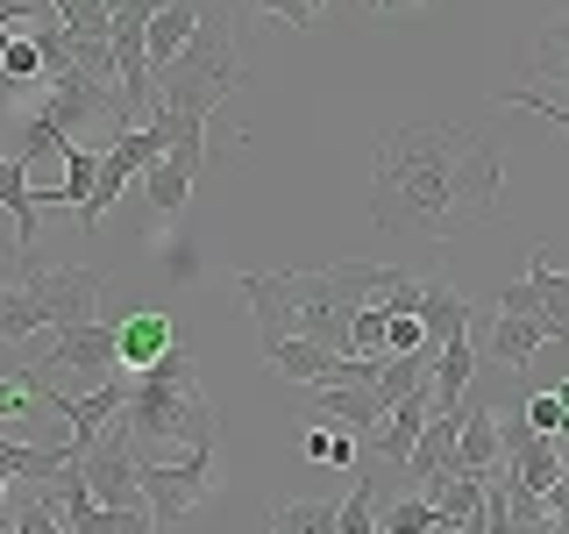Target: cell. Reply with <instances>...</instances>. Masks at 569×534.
<instances>
[{
    "label": "cell",
    "mask_w": 569,
    "mask_h": 534,
    "mask_svg": "<svg viewBox=\"0 0 569 534\" xmlns=\"http://www.w3.org/2000/svg\"><path fill=\"white\" fill-rule=\"evenodd\" d=\"M498 214V142L449 121H406L370 157V221L385 236H435L477 228Z\"/></svg>",
    "instance_id": "obj_1"
},
{
    "label": "cell",
    "mask_w": 569,
    "mask_h": 534,
    "mask_svg": "<svg viewBox=\"0 0 569 534\" xmlns=\"http://www.w3.org/2000/svg\"><path fill=\"white\" fill-rule=\"evenodd\" d=\"M236 86H242V36H236V22H228V0H200L192 36L150 71V107L207 121Z\"/></svg>",
    "instance_id": "obj_2"
},
{
    "label": "cell",
    "mask_w": 569,
    "mask_h": 534,
    "mask_svg": "<svg viewBox=\"0 0 569 534\" xmlns=\"http://www.w3.org/2000/svg\"><path fill=\"white\" fill-rule=\"evenodd\" d=\"M121 427H129L136 456L213 435V406H207V392H200V356H192L186 343H171L157 364L136 370L129 399H121Z\"/></svg>",
    "instance_id": "obj_3"
},
{
    "label": "cell",
    "mask_w": 569,
    "mask_h": 534,
    "mask_svg": "<svg viewBox=\"0 0 569 534\" xmlns=\"http://www.w3.org/2000/svg\"><path fill=\"white\" fill-rule=\"evenodd\" d=\"M100 264H50V271H22L14 293H0V343H29L43 328H79L100 307Z\"/></svg>",
    "instance_id": "obj_4"
},
{
    "label": "cell",
    "mask_w": 569,
    "mask_h": 534,
    "mask_svg": "<svg viewBox=\"0 0 569 534\" xmlns=\"http://www.w3.org/2000/svg\"><path fill=\"white\" fill-rule=\"evenodd\" d=\"M86 121H114V136H121L114 79H93V71L64 65L58 79H43V100L29 107V121H22V150H14V157H50V142L79 136Z\"/></svg>",
    "instance_id": "obj_5"
},
{
    "label": "cell",
    "mask_w": 569,
    "mask_h": 534,
    "mask_svg": "<svg viewBox=\"0 0 569 534\" xmlns=\"http://www.w3.org/2000/svg\"><path fill=\"white\" fill-rule=\"evenodd\" d=\"M207 492H213V435L186 442V456H136V498L150 506L157 527L186 521Z\"/></svg>",
    "instance_id": "obj_6"
},
{
    "label": "cell",
    "mask_w": 569,
    "mask_h": 534,
    "mask_svg": "<svg viewBox=\"0 0 569 534\" xmlns=\"http://www.w3.org/2000/svg\"><path fill=\"white\" fill-rule=\"evenodd\" d=\"M150 115H157V129H164V150L142 165V192H150L157 214H178L186 192H192V178H200V165H207V121L200 115H164V107H150Z\"/></svg>",
    "instance_id": "obj_7"
},
{
    "label": "cell",
    "mask_w": 569,
    "mask_h": 534,
    "mask_svg": "<svg viewBox=\"0 0 569 534\" xmlns=\"http://www.w3.org/2000/svg\"><path fill=\"white\" fill-rule=\"evenodd\" d=\"M164 150V129H157V115L150 121H136V129H121L114 142L100 150V171H93V192H86V207L71 214L79 228H100V214H114V200L129 192V178H142V165Z\"/></svg>",
    "instance_id": "obj_8"
},
{
    "label": "cell",
    "mask_w": 569,
    "mask_h": 534,
    "mask_svg": "<svg viewBox=\"0 0 569 534\" xmlns=\"http://www.w3.org/2000/svg\"><path fill=\"white\" fill-rule=\"evenodd\" d=\"M79 477L100 506H129L136 498V442H129V427H121V414L107 421L93 442H79Z\"/></svg>",
    "instance_id": "obj_9"
},
{
    "label": "cell",
    "mask_w": 569,
    "mask_h": 534,
    "mask_svg": "<svg viewBox=\"0 0 569 534\" xmlns=\"http://www.w3.org/2000/svg\"><path fill=\"white\" fill-rule=\"evenodd\" d=\"M498 471L512 477L520 492H556L562 485V449H556V435H533V427L512 414V421H498Z\"/></svg>",
    "instance_id": "obj_10"
},
{
    "label": "cell",
    "mask_w": 569,
    "mask_h": 534,
    "mask_svg": "<svg viewBox=\"0 0 569 534\" xmlns=\"http://www.w3.org/2000/svg\"><path fill=\"white\" fill-rule=\"evenodd\" d=\"M470 343H485V356H498L506 370H527V364H533V349L556 343V335H548L541 320H520V314H491V307H477Z\"/></svg>",
    "instance_id": "obj_11"
},
{
    "label": "cell",
    "mask_w": 569,
    "mask_h": 534,
    "mask_svg": "<svg viewBox=\"0 0 569 534\" xmlns=\"http://www.w3.org/2000/svg\"><path fill=\"white\" fill-rule=\"evenodd\" d=\"M0 207L14 214V264L22 271H36V221H43V200H36V186H29V157H14V150H0Z\"/></svg>",
    "instance_id": "obj_12"
},
{
    "label": "cell",
    "mask_w": 569,
    "mask_h": 534,
    "mask_svg": "<svg viewBox=\"0 0 569 534\" xmlns=\"http://www.w3.org/2000/svg\"><path fill=\"white\" fill-rule=\"evenodd\" d=\"M470 385H477V343H470V328H462V335H449V343L435 349V370H427V414H456Z\"/></svg>",
    "instance_id": "obj_13"
},
{
    "label": "cell",
    "mask_w": 569,
    "mask_h": 534,
    "mask_svg": "<svg viewBox=\"0 0 569 534\" xmlns=\"http://www.w3.org/2000/svg\"><path fill=\"white\" fill-rule=\"evenodd\" d=\"M313 421L320 427H342V435L363 442L370 427L385 421V406H378V392H370V385H320L313 392Z\"/></svg>",
    "instance_id": "obj_14"
},
{
    "label": "cell",
    "mask_w": 569,
    "mask_h": 534,
    "mask_svg": "<svg viewBox=\"0 0 569 534\" xmlns=\"http://www.w3.org/2000/svg\"><path fill=\"white\" fill-rule=\"evenodd\" d=\"M456 471H498V414L477 392H462V414H456Z\"/></svg>",
    "instance_id": "obj_15"
},
{
    "label": "cell",
    "mask_w": 569,
    "mask_h": 534,
    "mask_svg": "<svg viewBox=\"0 0 569 534\" xmlns=\"http://www.w3.org/2000/svg\"><path fill=\"white\" fill-rule=\"evenodd\" d=\"M43 399H50V406H58V414L71 421V442H93L100 427L121 414V399H129V385H107V378H100L93 392H43Z\"/></svg>",
    "instance_id": "obj_16"
},
{
    "label": "cell",
    "mask_w": 569,
    "mask_h": 534,
    "mask_svg": "<svg viewBox=\"0 0 569 534\" xmlns=\"http://www.w3.org/2000/svg\"><path fill=\"white\" fill-rule=\"evenodd\" d=\"M413 320H420V343L427 349H441L449 335H462L477 320V307L456 293V285H420V307H413Z\"/></svg>",
    "instance_id": "obj_17"
},
{
    "label": "cell",
    "mask_w": 569,
    "mask_h": 534,
    "mask_svg": "<svg viewBox=\"0 0 569 534\" xmlns=\"http://www.w3.org/2000/svg\"><path fill=\"white\" fill-rule=\"evenodd\" d=\"M178 343V320L171 314H129L114 328V356H121V370H142V364H157Z\"/></svg>",
    "instance_id": "obj_18"
},
{
    "label": "cell",
    "mask_w": 569,
    "mask_h": 534,
    "mask_svg": "<svg viewBox=\"0 0 569 534\" xmlns=\"http://www.w3.org/2000/svg\"><path fill=\"white\" fill-rule=\"evenodd\" d=\"M527 285L541 299V320L556 328V343H569V278L548 264V249H527Z\"/></svg>",
    "instance_id": "obj_19"
},
{
    "label": "cell",
    "mask_w": 569,
    "mask_h": 534,
    "mask_svg": "<svg viewBox=\"0 0 569 534\" xmlns=\"http://www.w3.org/2000/svg\"><path fill=\"white\" fill-rule=\"evenodd\" d=\"M263 521H271V534H335V498H292V492H278L271 506H263Z\"/></svg>",
    "instance_id": "obj_20"
},
{
    "label": "cell",
    "mask_w": 569,
    "mask_h": 534,
    "mask_svg": "<svg viewBox=\"0 0 569 534\" xmlns=\"http://www.w3.org/2000/svg\"><path fill=\"white\" fill-rule=\"evenodd\" d=\"M378 534H449V527L420 492H399V498H378Z\"/></svg>",
    "instance_id": "obj_21"
},
{
    "label": "cell",
    "mask_w": 569,
    "mask_h": 534,
    "mask_svg": "<svg viewBox=\"0 0 569 534\" xmlns=\"http://www.w3.org/2000/svg\"><path fill=\"white\" fill-rule=\"evenodd\" d=\"M320 8H328V0H228V22H236V36H249L257 14H278V22H292V29H313Z\"/></svg>",
    "instance_id": "obj_22"
},
{
    "label": "cell",
    "mask_w": 569,
    "mask_h": 534,
    "mask_svg": "<svg viewBox=\"0 0 569 534\" xmlns=\"http://www.w3.org/2000/svg\"><path fill=\"white\" fill-rule=\"evenodd\" d=\"M50 150L64 157V186H58V200L79 214L86 207V192H93V171H100V150H86L79 136H64V142H50Z\"/></svg>",
    "instance_id": "obj_23"
},
{
    "label": "cell",
    "mask_w": 569,
    "mask_h": 534,
    "mask_svg": "<svg viewBox=\"0 0 569 534\" xmlns=\"http://www.w3.org/2000/svg\"><path fill=\"white\" fill-rule=\"evenodd\" d=\"M43 14L64 36H86V43H107V0H43Z\"/></svg>",
    "instance_id": "obj_24"
},
{
    "label": "cell",
    "mask_w": 569,
    "mask_h": 534,
    "mask_svg": "<svg viewBox=\"0 0 569 534\" xmlns=\"http://www.w3.org/2000/svg\"><path fill=\"white\" fill-rule=\"evenodd\" d=\"M378 498H385V477H363V485L335 506V534H378Z\"/></svg>",
    "instance_id": "obj_25"
},
{
    "label": "cell",
    "mask_w": 569,
    "mask_h": 534,
    "mask_svg": "<svg viewBox=\"0 0 569 534\" xmlns=\"http://www.w3.org/2000/svg\"><path fill=\"white\" fill-rule=\"evenodd\" d=\"M562 43H569V22L556 14V22L533 36V79H541V86H569V50Z\"/></svg>",
    "instance_id": "obj_26"
},
{
    "label": "cell",
    "mask_w": 569,
    "mask_h": 534,
    "mask_svg": "<svg viewBox=\"0 0 569 534\" xmlns=\"http://www.w3.org/2000/svg\"><path fill=\"white\" fill-rule=\"evenodd\" d=\"M0 79H8V86H36V79H43L29 36H8V43H0Z\"/></svg>",
    "instance_id": "obj_27"
},
{
    "label": "cell",
    "mask_w": 569,
    "mask_h": 534,
    "mask_svg": "<svg viewBox=\"0 0 569 534\" xmlns=\"http://www.w3.org/2000/svg\"><path fill=\"white\" fill-rule=\"evenodd\" d=\"M562 414H569V399H562V385H548V392H533V399L520 406V421L533 427V435H562Z\"/></svg>",
    "instance_id": "obj_28"
},
{
    "label": "cell",
    "mask_w": 569,
    "mask_h": 534,
    "mask_svg": "<svg viewBox=\"0 0 569 534\" xmlns=\"http://www.w3.org/2000/svg\"><path fill=\"white\" fill-rule=\"evenodd\" d=\"M8 527H14V534H64V527H58V506H50V498H14Z\"/></svg>",
    "instance_id": "obj_29"
},
{
    "label": "cell",
    "mask_w": 569,
    "mask_h": 534,
    "mask_svg": "<svg viewBox=\"0 0 569 534\" xmlns=\"http://www.w3.org/2000/svg\"><path fill=\"white\" fill-rule=\"evenodd\" d=\"M100 534H157V521L142 498H129V506H100Z\"/></svg>",
    "instance_id": "obj_30"
},
{
    "label": "cell",
    "mask_w": 569,
    "mask_h": 534,
    "mask_svg": "<svg viewBox=\"0 0 569 534\" xmlns=\"http://www.w3.org/2000/svg\"><path fill=\"white\" fill-rule=\"evenodd\" d=\"M491 314H520V320H541V299H533V285L520 278V285H506V293L491 299ZM541 328H548V320H541ZM548 335H556V328H548Z\"/></svg>",
    "instance_id": "obj_31"
},
{
    "label": "cell",
    "mask_w": 569,
    "mask_h": 534,
    "mask_svg": "<svg viewBox=\"0 0 569 534\" xmlns=\"http://www.w3.org/2000/svg\"><path fill=\"white\" fill-rule=\"evenodd\" d=\"M307 456H313V463H349L356 442L342 435V427H313V435H307Z\"/></svg>",
    "instance_id": "obj_32"
},
{
    "label": "cell",
    "mask_w": 569,
    "mask_h": 534,
    "mask_svg": "<svg viewBox=\"0 0 569 534\" xmlns=\"http://www.w3.org/2000/svg\"><path fill=\"white\" fill-rule=\"evenodd\" d=\"M29 399H36V392H29L22 378H0V421H8V414H22Z\"/></svg>",
    "instance_id": "obj_33"
},
{
    "label": "cell",
    "mask_w": 569,
    "mask_h": 534,
    "mask_svg": "<svg viewBox=\"0 0 569 534\" xmlns=\"http://www.w3.org/2000/svg\"><path fill=\"white\" fill-rule=\"evenodd\" d=\"M22 14H29L22 0H0V43H8V36H14V22H22Z\"/></svg>",
    "instance_id": "obj_34"
},
{
    "label": "cell",
    "mask_w": 569,
    "mask_h": 534,
    "mask_svg": "<svg viewBox=\"0 0 569 534\" xmlns=\"http://www.w3.org/2000/svg\"><path fill=\"white\" fill-rule=\"evenodd\" d=\"M363 8H378V14H406V8H427V0H363Z\"/></svg>",
    "instance_id": "obj_35"
}]
</instances>
